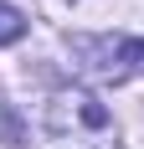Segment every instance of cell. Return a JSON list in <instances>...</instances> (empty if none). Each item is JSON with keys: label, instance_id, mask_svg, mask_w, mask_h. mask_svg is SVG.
<instances>
[{"label": "cell", "instance_id": "obj_1", "mask_svg": "<svg viewBox=\"0 0 144 149\" xmlns=\"http://www.w3.org/2000/svg\"><path fill=\"white\" fill-rule=\"evenodd\" d=\"M41 149H113V113L87 88L57 93L41 113Z\"/></svg>", "mask_w": 144, "mask_h": 149}, {"label": "cell", "instance_id": "obj_2", "mask_svg": "<svg viewBox=\"0 0 144 149\" xmlns=\"http://www.w3.org/2000/svg\"><path fill=\"white\" fill-rule=\"evenodd\" d=\"M139 72H144V36L118 41V67H113V77H139Z\"/></svg>", "mask_w": 144, "mask_h": 149}, {"label": "cell", "instance_id": "obj_3", "mask_svg": "<svg viewBox=\"0 0 144 149\" xmlns=\"http://www.w3.org/2000/svg\"><path fill=\"white\" fill-rule=\"evenodd\" d=\"M26 36V15L15 10V5H0V46H10Z\"/></svg>", "mask_w": 144, "mask_h": 149}]
</instances>
